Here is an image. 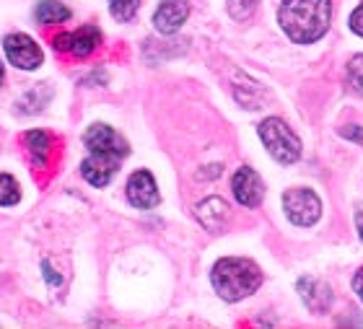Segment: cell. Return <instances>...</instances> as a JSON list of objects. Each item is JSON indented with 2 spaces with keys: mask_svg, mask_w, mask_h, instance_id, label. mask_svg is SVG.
I'll list each match as a JSON object with an SVG mask.
<instances>
[{
  "mask_svg": "<svg viewBox=\"0 0 363 329\" xmlns=\"http://www.w3.org/2000/svg\"><path fill=\"white\" fill-rule=\"evenodd\" d=\"M140 8V0H109V11L117 21H133Z\"/></svg>",
  "mask_w": 363,
  "mask_h": 329,
  "instance_id": "16",
  "label": "cell"
},
{
  "mask_svg": "<svg viewBox=\"0 0 363 329\" xmlns=\"http://www.w3.org/2000/svg\"><path fill=\"white\" fill-rule=\"evenodd\" d=\"M298 293H301L303 303L309 306V311L314 314H325L330 311V303H333V291L325 280H317V277H301L298 280Z\"/></svg>",
  "mask_w": 363,
  "mask_h": 329,
  "instance_id": "10",
  "label": "cell"
},
{
  "mask_svg": "<svg viewBox=\"0 0 363 329\" xmlns=\"http://www.w3.org/2000/svg\"><path fill=\"white\" fill-rule=\"evenodd\" d=\"M213 288L223 301H242L257 291L262 283V272L255 262L244 257H226L213 267Z\"/></svg>",
  "mask_w": 363,
  "mask_h": 329,
  "instance_id": "2",
  "label": "cell"
},
{
  "mask_svg": "<svg viewBox=\"0 0 363 329\" xmlns=\"http://www.w3.org/2000/svg\"><path fill=\"white\" fill-rule=\"evenodd\" d=\"M231 189H234V197L242 202L244 208H257L259 202H262V197H265V184H262V179L252 172L250 166H242L234 174Z\"/></svg>",
  "mask_w": 363,
  "mask_h": 329,
  "instance_id": "8",
  "label": "cell"
},
{
  "mask_svg": "<svg viewBox=\"0 0 363 329\" xmlns=\"http://www.w3.org/2000/svg\"><path fill=\"white\" fill-rule=\"evenodd\" d=\"M257 133L262 138V143H265V148L270 150V156L278 164H294V161H298V156H301V140L296 138V133L283 120L267 117L259 125Z\"/></svg>",
  "mask_w": 363,
  "mask_h": 329,
  "instance_id": "3",
  "label": "cell"
},
{
  "mask_svg": "<svg viewBox=\"0 0 363 329\" xmlns=\"http://www.w3.org/2000/svg\"><path fill=\"white\" fill-rule=\"evenodd\" d=\"M350 29L356 31L358 37H363V3L350 13Z\"/></svg>",
  "mask_w": 363,
  "mask_h": 329,
  "instance_id": "20",
  "label": "cell"
},
{
  "mask_svg": "<svg viewBox=\"0 0 363 329\" xmlns=\"http://www.w3.org/2000/svg\"><path fill=\"white\" fill-rule=\"evenodd\" d=\"M3 50H6L8 60L13 62L16 67H21V70H34V67L42 65V50L26 34H11V37H6Z\"/></svg>",
  "mask_w": 363,
  "mask_h": 329,
  "instance_id": "6",
  "label": "cell"
},
{
  "mask_svg": "<svg viewBox=\"0 0 363 329\" xmlns=\"http://www.w3.org/2000/svg\"><path fill=\"white\" fill-rule=\"evenodd\" d=\"M348 81L353 86V91L363 96V55H356L348 62Z\"/></svg>",
  "mask_w": 363,
  "mask_h": 329,
  "instance_id": "18",
  "label": "cell"
},
{
  "mask_svg": "<svg viewBox=\"0 0 363 329\" xmlns=\"http://www.w3.org/2000/svg\"><path fill=\"white\" fill-rule=\"evenodd\" d=\"M197 218L208 231H220L228 221V205L220 197H208L197 205Z\"/></svg>",
  "mask_w": 363,
  "mask_h": 329,
  "instance_id": "13",
  "label": "cell"
},
{
  "mask_svg": "<svg viewBox=\"0 0 363 329\" xmlns=\"http://www.w3.org/2000/svg\"><path fill=\"white\" fill-rule=\"evenodd\" d=\"M330 16H333L330 0H283L278 21L294 42L311 45L327 31Z\"/></svg>",
  "mask_w": 363,
  "mask_h": 329,
  "instance_id": "1",
  "label": "cell"
},
{
  "mask_svg": "<svg viewBox=\"0 0 363 329\" xmlns=\"http://www.w3.org/2000/svg\"><path fill=\"white\" fill-rule=\"evenodd\" d=\"M189 6L184 0H164L159 6V11L153 13V23L161 34H174L182 23L187 21Z\"/></svg>",
  "mask_w": 363,
  "mask_h": 329,
  "instance_id": "11",
  "label": "cell"
},
{
  "mask_svg": "<svg viewBox=\"0 0 363 329\" xmlns=\"http://www.w3.org/2000/svg\"><path fill=\"white\" fill-rule=\"evenodd\" d=\"M259 0H228V13L234 16V18H247V16L255 11V6H257Z\"/></svg>",
  "mask_w": 363,
  "mask_h": 329,
  "instance_id": "19",
  "label": "cell"
},
{
  "mask_svg": "<svg viewBox=\"0 0 363 329\" xmlns=\"http://www.w3.org/2000/svg\"><path fill=\"white\" fill-rule=\"evenodd\" d=\"M0 83H3V67H0Z\"/></svg>",
  "mask_w": 363,
  "mask_h": 329,
  "instance_id": "25",
  "label": "cell"
},
{
  "mask_svg": "<svg viewBox=\"0 0 363 329\" xmlns=\"http://www.w3.org/2000/svg\"><path fill=\"white\" fill-rule=\"evenodd\" d=\"M42 269H45V275H47V280H50V283H55V285H57V283H62V280H60V277H57V275H55V269L52 267H50V264H42Z\"/></svg>",
  "mask_w": 363,
  "mask_h": 329,
  "instance_id": "23",
  "label": "cell"
},
{
  "mask_svg": "<svg viewBox=\"0 0 363 329\" xmlns=\"http://www.w3.org/2000/svg\"><path fill=\"white\" fill-rule=\"evenodd\" d=\"M128 200L140 210L156 208L159 205V189H156V182L148 172H135L128 182Z\"/></svg>",
  "mask_w": 363,
  "mask_h": 329,
  "instance_id": "9",
  "label": "cell"
},
{
  "mask_svg": "<svg viewBox=\"0 0 363 329\" xmlns=\"http://www.w3.org/2000/svg\"><path fill=\"white\" fill-rule=\"evenodd\" d=\"M356 228H358V239L363 241V210L356 213Z\"/></svg>",
  "mask_w": 363,
  "mask_h": 329,
  "instance_id": "24",
  "label": "cell"
},
{
  "mask_svg": "<svg viewBox=\"0 0 363 329\" xmlns=\"http://www.w3.org/2000/svg\"><path fill=\"white\" fill-rule=\"evenodd\" d=\"M84 143L86 148H89V153L114 158V161H122L130 150L125 138L120 133H114L112 128H106V125H91L84 135Z\"/></svg>",
  "mask_w": 363,
  "mask_h": 329,
  "instance_id": "5",
  "label": "cell"
},
{
  "mask_svg": "<svg viewBox=\"0 0 363 329\" xmlns=\"http://www.w3.org/2000/svg\"><path fill=\"white\" fill-rule=\"evenodd\" d=\"M283 208H286V216L291 218L294 225H301V228H309L319 221L322 216V202L319 197L311 192V189H288L283 195Z\"/></svg>",
  "mask_w": 363,
  "mask_h": 329,
  "instance_id": "4",
  "label": "cell"
},
{
  "mask_svg": "<svg viewBox=\"0 0 363 329\" xmlns=\"http://www.w3.org/2000/svg\"><path fill=\"white\" fill-rule=\"evenodd\" d=\"M117 169H120V161L106 156H96V153H91L84 164H81V174H84L86 182H91L94 187H106L112 182L114 174H117Z\"/></svg>",
  "mask_w": 363,
  "mask_h": 329,
  "instance_id": "12",
  "label": "cell"
},
{
  "mask_svg": "<svg viewBox=\"0 0 363 329\" xmlns=\"http://www.w3.org/2000/svg\"><path fill=\"white\" fill-rule=\"evenodd\" d=\"M353 291H356V296L363 301V267L356 272V277H353Z\"/></svg>",
  "mask_w": 363,
  "mask_h": 329,
  "instance_id": "22",
  "label": "cell"
},
{
  "mask_svg": "<svg viewBox=\"0 0 363 329\" xmlns=\"http://www.w3.org/2000/svg\"><path fill=\"white\" fill-rule=\"evenodd\" d=\"M342 135H345V138H350V140L361 143V145H363V128H353V125H350V128L342 130Z\"/></svg>",
  "mask_w": 363,
  "mask_h": 329,
  "instance_id": "21",
  "label": "cell"
},
{
  "mask_svg": "<svg viewBox=\"0 0 363 329\" xmlns=\"http://www.w3.org/2000/svg\"><path fill=\"white\" fill-rule=\"evenodd\" d=\"M70 18V11L62 6L60 0H42L37 6V21L45 23V26H52V23H62Z\"/></svg>",
  "mask_w": 363,
  "mask_h": 329,
  "instance_id": "14",
  "label": "cell"
},
{
  "mask_svg": "<svg viewBox=\"0 0 363 329\" xmlns=\"http://www.w3.org/2000/svg\"><path fill=\"white\" fill-rule=\"evenodd\" d=\"M101 42V31L96 26H81V29L70 31V34H60L55 37V50L60 52H70L76 57H86L99 47Z\"/></svg>",
  "mask_w": 363,
  "mask_h": 329,
  "instance_id": "7",
  "label": "cell"
},
{
  "mask_svg": "<svg viewBox=\"0 0 363 329\" xmlns=\"http://www.w3.org/2000/svg\"><path fill=\"white\" fill-rule=\"evenodd\" d=\"M18 200H21V189H18L16 179L8 174H0V205L6 208V205H16Z\"/></svg>",
  "mask_w": 363,
  "mask_h": 329,
  "instance_id": "17",
  "label": "cell"
},
{
  "mask_svg": "<svg viewBox=\"0 0 363 329\" xmlns=\"http://www.w3.org/2000/svg\"><path fill=\"white\" fill-rule=\"evenodd\" d=\"M26 143H29V150H31V156H34V161L45 166L47 156H50V138H47L45 133H39V130H34V133L26 135Z\"/></svg>",
  "mask_w": 363,
  "mask_h": 329,
  "instance_id": "15",
  "label": "cell"
}]
</instances>
